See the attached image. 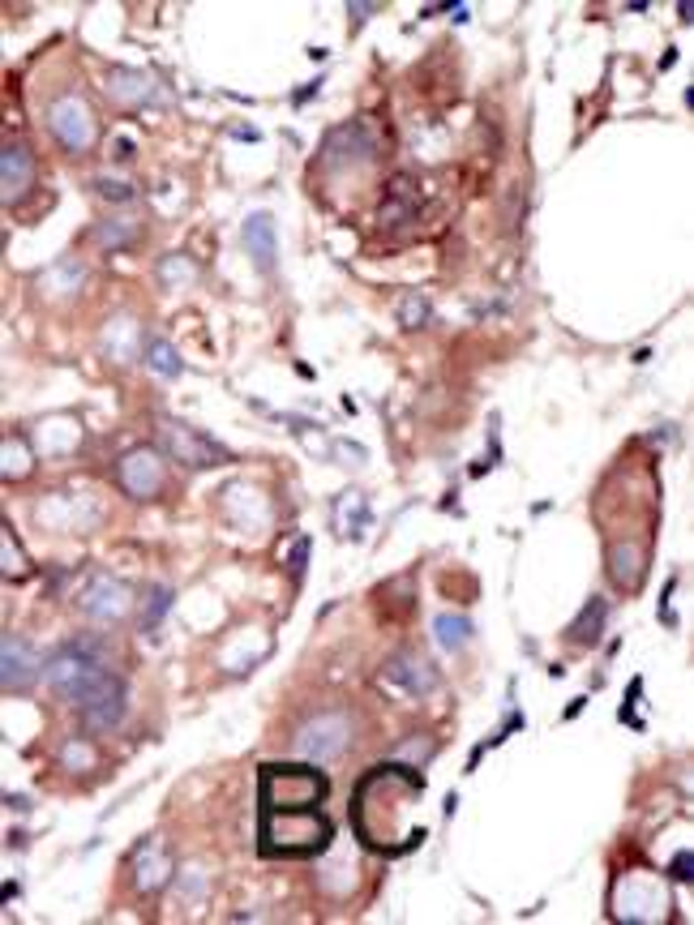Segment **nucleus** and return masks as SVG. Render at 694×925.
<instances>
[{
  "instance_id": "nucleus-1",
  "label": "nucleus",
  "mask_w": 694,
  "mask_h": 925,
  "mask_svg": "<svg viewBox=\"0 0 694 925\" xmlns=\"http://www.w3.org/2000/svg\"><path fill=\"white\" fill-rule=\"evenodd\" d=\"M43 677H48V685L65 703H74L82 711V724H87L90 733H107V729L120 724V716H125V685H120V677L107 669V656H103V647L94 639L65 643L48 660Z\"/></svg>"
},
{
  "instance_id": "nucleus-2",
  "label": "nucleus",
  "mask_w": 694,
  "mask_h": 925,
  "mask_svg": "<svg viewBox=\"0 0 694 925\" xmlns=\"http://www.w3.org/2000/svg\"><path fill=\"white\" fill-rule=\"evenodd\" d=\"M335 836V823L322 806L309 810H258V848L261 857H313Z\"/></svg>"
},
{
  "instance_id": "nucleus-3",
  "label": "nucleus",
  "mask_w": 694,
  "mask_h": 925,
  "mask_svg": "<svg viewBox=\"0 0 694 925\" xmlns=\"http://www.w3.org/2000/svg\"><path fill=\"white\" fill-rule=\"evenodd\" d=\"M326 793L331 780L309 762H266L258 771V810H309Z\"/></svg>"
},
{
  "instance_id": "nucleus-4",
  "label": "nucleus",
  "mask_w": 694,
  "mask_h": 925,
  "mask_svg": "<svg viewBox=\"0 0 694 925\" xmlns=\"http://www.w3.org/2000/svg\"><path fill=\"white\" fill-rule=\"evenodd\" d=\"M159 441L168 446V454H172L176 463H184V467H215V463H228V450L223 446H215L210 437H202V433H193L189 424L180 421H159Z\"/></svg>"
},
{
  "instance_id": "nucleus-5",
  "label": "nucleus",
  "mask_w": 694,
  "mask_h": 925,
  "mask_svg": "<svg viewBox=\"0 0 694 925\" xmlns=\"http://www.w3.org/2000/svg\"><path fill=\"white\" fill-rule=\"evenodd\" d=\"M347 746V716L331 711V716H318L313 724L300 729L296 737V750L305 758H335Z\"/></svg>"
},
{
  "instance_id": "nucleus-6",
  "label": "nucleus",
  "mask_w": 694,
  "mask_h": 925,
  "mask_svg": "<svg viewBox=\"0 0 694 925\" xmlns=\"http://www.w3.org/2000/svg\"><path fill=\"white\" fill-rule=\"evenodd\" d=\"M52 129H56V138H61V146L65 151H87L90 146V112L82 99H61L56 107H52Z\"/></svg>"
},
{
  "instance_id": "nucleus-7",
  "label": "nucleus",
  "mask_w": 694,
  "mask_h": 925,
  "mask_svg": "<svg viewBox=\"0 0 694 925\" xmlns=\"http://www.w3.org/2000/svg\"><path fill=\"white\" fill-rule=\"evenodd\" d=\"M382 677H386L390 685H399L408 698H421V694H429V690L437 685L434 665H429L425 656H412V652H408V656H395Z\"/></svg>"
},
{
  "instance_id": "nucleus-8",
  "label": "nucleus",
  "mask_w": 694,
  "mask_h": 925,
  "mask_svg": "<svg viewBox=\"0 0 694 925\" xmlns=\"http://www.w3.org/2000/svg\"><path fill=\"white\" fill-rule=\"evenodd\" d=\"M4 690H26L35 677H39V656L30 652V643L26 639H17V634H9L4 639Z\"/></svg>"
},
{
  "instance_id": "nucleus-9",
  "label": "nucleus",
  "mask_w": 694,
  "mask_h": 925,
  "mask_svg": "<svg viewBox=\"0 0 694 925\" xmlns=\"http://www.w3.org/2000/svg\"><path fill=\"white\" fill-rule=\"evenodd\" d=\"M0 180H4V197H9V202L26 197V189L35 184V159H30L26 146H9V151L0 155Z\"/></svg>"
},
{
  "instance_id": "nucleus-10",
  "label": "nucleus",
  "mask_w": 694,
  "mask_h": 925,
  "mask_svg": "<svg viewBox=\"0 0 694 925\" xmlns=\"http://www.w3.org/2000/svg\"><path fill=\"white\" fill-rule=\"evenodd\" d=\"M245 249L254 253L261 274L274 270V223H270V215H249L245 219Z\"/></svg>"
},
{
  "instance_id": "nucleus-11",
  "label": "nucleus",
  "mask_w": 694,
  "mask_h": 925,
  "mask_svg": "<svg viewBox=\"0 0 694 925\" xmlns=\"http://www.w3.org/2000/svg\"><path fill=\"white\" fill-rule=\"evenodd\" d=\"M605 617H608V604L601 600V595H592V600L583 604V613L570 621L566 639H570V643H596V639H601V630H605Z\"/></svg>"
},
{
  "instance_id": "nucleus-12",
  "label": "nucleus",
  "mask_w": 694,
  "mask_h": 925,
  "mask_svg": "<svg viewBox=\"0 0 694 925\" xmlns=\"http://www.w3.org/2000/svg\"><path fill=\"white\" fill-rule=\"evenodd\" d=\"M434 630H437V643H441L446 652H463L467 639H472V621H467V617H450V613L437 617Z\"/></svg>"
},
{
  "instance_id": "nucleus-13",
  "label": "nucleus",
  "mask_w": 694,
  "mask_h": 925,
  "mask_svg": "<svg viewBox=\"0 0 694 925\" xmlns=\"http://www.w3.org/2000/svg\"><path fill=\"white\" fill-rule=\"evenodd\" d=\"M146 356H151V369H155V373H164V377H176V373H184V364H180V356L172 351V343H164V338H155Z\"/></svg>"
},
{
  "instance_id": "nucleus-14",
  "label": "nucleus",
  "mask_w": 694,
  "mask_h": 925,
  "mask_svg": "<svg viewBox=\"0 0 694 925\" xmlns=\"http://www.w3.org/2000/svg\"><path fill=\"white\" fill-rule=\"evenodd\" d=\"M399 322H403L408 331L425 326V322H429V305H425L421 296H403V305H399Z\"/></svg>"
},
{
  "instance_id": "nucleus-15",
  "label": "nucleus",
  "mask_w": 694,
  "mask_h": 925,
  "mask_svg": "<svg viewBox=\"0 0 694 925\" xmlns=\"http://www.w3.org/2000/svg\"><path fill=\"white\" fill-rule=\"evenodd\" d=\"M172 608V588H155L151 595V604H146V617H142V630H155L159 626V617Z\"/></svg>"
},
{
  "instance_id": "nucleus-16",
  "label": "nucleus",
  "mask_w": 694,
  "mask_h": 925,
  "mask_svg": "<svg viewBox=\"0 0 694 925\" xmlns=\"http://www.w3.org/2000/svg\"><path fill=\"white\" fill-rule=\"evenodd\" d=\"M669 878H673V883H686V878H694V852H691V848H682V852L673 857V865H669Z\"/></svg>"
},
{
  "instance_id": "nucleus-17",
  "label": "nucleus",
  "mask_w": 694,
  "mask_h": 925,
  "mask_svg": "<svg viewBox=\"0 0 694 925\" xmlns=\"http://www.w3.org/2000/svg\"><path fill=\"white\" fill-rule=\"evenodd\" d=\"M305 557H309V540H300V544L292 549V579H300V575H305Z\"/></svg>"
},
{
  "instance_id": "nucleus-18",
  "label": "nucleus",
  "mask_w": 694,
  "mask_h": 925,
  "mask_svg": "<svg viewBox=\"0 0 694 925\" xmlns=\"http://www.w3.org/2000/svg\"><path fill=\"white\" fill-rule=\"evenodd\" d=\"M639 694H643V677H634V681H630V703H634ZM621 720H626V724H634V729H643V724L630 716V707H621Z\"/></svg>"
}]
</instances>
